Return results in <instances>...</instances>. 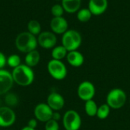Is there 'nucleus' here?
I'll return each mask as SVG.
<instances>
[{"mask_svg":"<svg viewBox=\"0 0 130 130\" xmlns=\"http://www.w3.org/2000/svg\"><path fill=\"white\" fill-rule=\"evenodd\" d=\"M68 21L62 16L53 17L50 21V28L54 34H63L68 30Z\"/></svg>","mask_w":130,"mask_h":130,"instance_id":"obj_13","label":"nucleus"},{"mask_svg":"<svg viewBox=\"0 0 130 130\" xmlns=\"http://www.w3.org/2000/svg\"><path fill=\"white\" fill-rule=\"evenodd\" d=\"M27 126H29L30 128H32V129H35L37 127V120H36L35 118H33V119H30L28 122H27Z\"/></svg>","mask_w":130,"mask_h":130,"instance_id":"obj_28","label":"nucleus"},{"mask_svg":"<svg viewBox=\"0 0 130 130\" xmlns=\"http://www.w3.org/2000/svg\"><path fill=\"white\" fill-rule=\"evenodd\" d=\"M129 104H130V100H129Z\"/></svg>","mask_w":130,"mask_h":130,"instance_id":"obj_32","label":"nucleus"},{"mask_svg":"<svg viewBox=\"0 0 130 130\" xmlns=\"http://www.w3.org/2000/svg\"><path fill=\"white\" fill-rule=\"evenodd\" d=\"M62 118V116L60 114V113L59 111H53V117H52V119L56 120V121H59Z\"/></svg>","mask_w":130,"mask_h":130,"instance_id":"obj_29","label":"nucleus"},{"mask_svg":"<svg viewBox=\"0 0 130 130\" xmlns=\"http://www.w3.org/2000/svg\"><path fill=\"white\" fill-rule=\"evenodd\" d=\"M37 43L43 49H53L56 45L57 38L53 32L43 31L37 36Z\"/></svg>","mask_w":130,"mask_h":130,"instance_id":"obj_10","label":"nucleus"},{"mask_svg":"<svg viewBox=\"0 0 130 130\" xmlns=\"http://www.w3.org/2000/svg\"><path fill=\"white\" fill-rule=\"evenodd\" d=\"M110 110L111 108L107 104H103L100 107H98L96 117L101 120H106L110 113Z\"/></svg>","mask_w":130,"mask_h":130,"instance_id":"obj_22","label":"nucleus"},{"mask_svg":"<svg viewBox=\"0 0 130 130\" xmlns=\"http://www.w3.org/2000/svg\"><path fill=\"white\" fill-rule=\"evenodd\" d=\"M127 101L126 92L121 88H113L110 90L106 98L107 104L113 110H119L124 107Z\"/></svg>","mask_w":130,"mask_h":130,"instance_id":"obj_3","label":"nucleus"},{"mask_svg":"<svg viewBox=\"0 0 130 130\" xmlns=\"http://www.w3.org/2000/svg\"><path fill=\"white\" fill-rule=\"evenodd\" d=\"M62 124L65 130H79L82 126V118L76 110H69L63 115Z\"/></svg>","mask_w":130,"mask_h":130,"instance_id":"obj_6","label":"nucleus"},{"mask_svg":"<svg viewBox=\"0 0 130 130\" xmlns=\"http://www.w3.org/2000/svg\"><path fill=\"white\" fill-rule=\"evenodd\" d=\"M64 11L63 7L59 4H56L51 8V13L53 17H62Z\"/></svg>","mask_w":130,"mask_h":130,"instance_id":"obj_25","label":"nucleus"},{"mask_svg":"<svg viewBox=\"0 0 130 130\" xmlns=\"http://www.w3.org/2000/svg\"><path fill=\"white\" fill-rule=\"evenodd\" d=\"M56 1H62V0H56Z\"/></svg>","mask_w":130,"mask_h":130,"instance_id":"obj_31","label":"nucleus"},{"mask_svg":"<svg viewBox=\"0 0 130 130\" xmlns=\"http://www.w3.org/2000/svg\"><path fill=\"white\" fill-rule=\"evenodd\" d=\"M53 110L46 103H40L36 105L34 110V115L37 121L46 123L52 119Z\"/></svg>","mask_w":130,"mask_h":130,"instance_id":"obj_8","label":"nucleus"},{"mask_svg":"<svg viewBox=\"0 0 130 130\" xmlns=\"http://www.w3.org/2000/svg\"><path fill=\"white\" fill-rule=\"evenodd\" d=\"M98 109V106L94 100H90L85 102V112L88 117H96Z\"/></svg>","mask_w":130,"mask_h":130,"instance_id":"obj_19","label":"nucleus"},{"mask_svg":"<svg viewBox=\"0 0 130 130\" xmlns=\"http://www.w3.org/2000/svg\"><path fill=\"white\" fill-rule=\"evenodd\" d=\"M7 64V58L3 53L0 51V69H3Z\"/></svg>","mask_w":130,"mask_h":130,"instance_id":"obj_27","label":"nucleus"},{"mask_svg":"<svg viewBox=\"0 0 130 130\" xmlns=\"http://www.w3.org/2000/svg\"><path fill=\"white\" fill-rule=\"evenodd\" d=\"M47 71L53 78L58 81L65 79L68 74L67 68L62 60L53 59L49 61L47 64Z\"/></svg>","mask_w":130,"mask_h":130,"instance_id":"obj_5","label":"nucleus"},{"mask_svg":"<svg viewBox=\"0 0 130 130\" xmlns=\"http://www.w3.org/2000/svg\"><path fill=\"white\" fill-rule=\"evenodd\" d=\"M16 121V114L12 108L7 106L0 107V127L8 128Z\"/></svg>","mask_w":130,"mask_h":130,"instance_id":"obj_9","label":"nucleus"},{"mask_svg":"<svg viewBox=\"0 0 130 130\" xmlns=\"http://www.w3.org/2000/svg\"><path fill=\"white\" fill-rule=\"evenodd\" d=\"M14 83L11 72L3 69H0V95L8 93Z\"/></svg>","mask_w":130,"mask_h":130,"instance_id":"obj_11","label":"nucleus"},{"mask_svg":"<svg viewBox=\"0 0 130 130\" xmlns=\"http://www.w3.org/2000/svg\"><path fill=\"white\" fill-rule=\"evenodd\" d=\"M4 101H5L7 107H9L12 108V107H16L18 104L19 98L14 93H12V92L9 91L8 93L5 94Z\"/></svg>","mask_w":130,"mask_h":130,"instance_id":"obj_20","label":"nucleus"},{"mask_svg":"<svg viewBox=\"0 0 130 130\" xmlns=\"http://www.w3.org/2000/svg\"><path fill=\"white\" fill-rule=\"evenodd\" d=\"M66 60L71 66L78 68L84 64L85 57L83 54L79 51L74 50L68 52V54L66 56Z\"/></svg>","mask_w":130,"mask_h":130,"instance_id":"obj_15","label":"nucleus"},{"mask_svg":"<svg viewBox=\"0 0 130 130\" xmlns=\"http://www.w3.org/2000/svg\"><path fill=\"white\" fill-rule=\"evenodd\" d=\"M92 14L88 8H80L77 12V18L80 22L85 23L90 21L92 17Z\"/></svg>","mask_w":130,"mask_h":130,"instance_id":"obj_23","label":"nucleus"},{"mask_svg":"<svg viewBox=\"0 0 130 130\" xmlns=\"http://www.w3.org/2000/svg\"><path fill=\"white\" fill-rule=\"evenodd\" d=\"M21 130H36L35 129H32V128H30L29 126H24V127H23L22 129Z\"/></svg>","mask_w":130,"mask_h":130,"instance_id":"obj_30","label":"nucleus"},{"mask_svg":"<svg viewBox=\"0 0 130 130\" xmlns=\"http://www.w3.org/2000/svg\"><path fill=\"white\" fill-rule=\"evenodd\" d=\"M11 75L14 82L22 87L30 85L34 82L35 78L34 70L26 64H21L18 67L13 69Z\"/></svg>","mask_w":130,"mask_h":130,"instance_id":"obj_1","label":"nucleus"},{"mask_svg":"<svg viewBox=\"0 0 130 130\" xmlns=\"http://www.w3.org/2000/svg\"><path fill=\"white\" fill-rule=\"evenodd\" d=\"M67 54H68V50L62 45L56 46L54 48H53L51 52L52 58L56 60H62L64 58H66Z\"/></svg>","mask_w":130,"mask_h":130,"instance_id":"obj_18","label":"nucleus"},{"mask_svg":"<svg viewBox=\"0 0 130 130\" xmlns=\"http://www.w3.org/2000/svg\"><path fill=\"white\" fill-rule=\"evenodd\" d=\"M108 7L107 0H89L88 9L93 15L98 16L104 14Z\"/></svg>","mask_w":130,"mask_h":130,"instance_id":"obj_14","label":"nucleus"},{"mask_svg":"<svg viewBox=\"0 0 130 130\" xmlns=\"http://www.w3.org/2000/svg\"><path fill=\"white\" fill-rule=\"evenodd\" d=\"M96 94L95 86L90 81H83L79 84L77 88V94L83 101L93 100Z\"/></svg>","mask_w":130,"mask_h":130,"instance_id":"obj_7","label":"nucleus"},{"mask_svg":"<svg viewBox=\"0 0 130 130\" xmlns=\"http://www.w3.org/2000/svg\"><path fill=\"white\" fill-rule=\"evenodd\" d=\"M40 54L37 50H34L33 51L26 53L24 58L25 64L30 68L37 66L38 63L40 62Z\"/></svg>","mask_w":130,"mask_h":130,"instance_id":"obj_17","label":"nucleus"},{"mask_svg":"<svg viewBox=\"0 0 130 130\" xmlns=\"http://www.w3.org/2000/svg\"><path fill=\"white\" fill-rule=\"evenodd\" d=\"M46 104L53 111H59L65 106V99L57 92H51L46 99Z\"/></svg>","mask_w":130,"mask_h":130,"instance_id":"obj_12","label":"nucleus"},{"mask_svg":"<svg viewBox=\"0 0 130 130\" xmlns=\"http://www.w3.org/2000/svg\"><path fill=\"white\" fill-rule=\"evenodd\" d=\"M82 5V0H62L64 11L69 14L78 12Z\"/></svg>","mask_w":130,"mask_h":130,"instance_id":"obj_16","label":"nucleus"},{"mask_svg":"<svg viewBox=\"0 0 130 130\" xmlns=\"http://www.w3.org/2000/svg\"><path fill=\"white\" fill-rule=\"evenodd\" d=\"M27 31L31 34L37 36L41 33V25L39 21L36 20H31L27 24Z\"/></svg>","mask_w":130,"mask_h":130,"instance_id":"obj_21","label":"nucleus"},{"mask_svg":"<svg viewBox=\"0 0 130 130\" xmlns=\"http://www.w3.org/2000/svg\"><path fill=\"white\" fill-rule=\"evenodd\" d=\"M82 43L81 34L75 30H68L62 34V45L68 50V52L78 50Z\"/></svg>","mask_w":130,"mask_h":130,"instance_id":"obj_4","label":"nucleus"},{"mask_svg":"<svg viewBox=\"0 0 130 130\" xmlns=\"http://www.w3.org/2000/svg\"><path fill=\"white\" fill-rule=\"evenodd\" d=\"M14 44L18 50L24 53H27L36 50L38 43L36 36L26 31L18 34L15 38Z\"/></svg>","mask_w":130,"mask_h":130,"instance_id":"obj_2","label":"nucleus"},{"mask_svg":"<svg viewBox=\"0 0 130 130\" xmlns=\"http://www.w3.org/2000/svg\"><path fill=\"white\" fill-rule=\"evenodd\" d=\"M21 64V58L17 54H12L10 55L8 58H7V65L12 68L14 69L16 67H18V66H20Z\"/></svg>","mask_w":130,"mask_h":130,"instance_id":"obj_24","label":"nucleus"},{"mask_svg":"<svg viewBox=\"0 0 130 130\" xmlns=\"http://www.w3.org/2000/svg\"><path fill=\"white\" fill-rule=\"evenodd\" d=\"M45 130H59V125L58 121H56L53 119L50 120L46 123H45L44 126Z\"/></svg>","mask_w":130,"mask_h":130,"instance_id":"obj_26","label":"nucleus"}]
</instances>
